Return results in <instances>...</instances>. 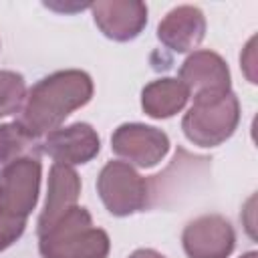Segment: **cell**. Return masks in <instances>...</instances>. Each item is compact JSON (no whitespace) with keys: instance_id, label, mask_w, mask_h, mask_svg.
Masks as SVG:
<instances>
[{"instance_id":"ba28073f","label":"cell","mask_w":258,"mask_h":258,"mask_svg":"<svg viewBox=\"0 0 258 258\" xmlns=\"http://www.w3.org/2000/svg\"><path fill=\"white\" fill-rule=\"evenodd\" d=\"M101 149V139L89 123H73L69 127H58L44 135L40 141V151L50 155L54 163L81 165L97 157Z\"/></svg>"},{"instance_id":"9a60e30c","label":"cell","mask_w":258,"mask_h":258,"mask_svg":"<svg viewBox=\"0 0 258 258\" xmlns=\"http://www.w3.org/2000/svg\"><path fill=\"white\" fill-rule=\"evenodd\" d=\"M26 99V83L20 73L0 71V117L14 115Z\"/></svg>"},{"instance_id":"8992f818","label":"cell","mask_w":258,"mask_h":258,"mask_svg":"<svg viewBox=\"0 0 258 258\" xmlns=\"http://www.w3.org/2000/svg\"><path fill=\"white\" fill-rule=\"evenodd\" d=\"M111 149L137 167L157 165L169 151V137L157 127L143 123H123L111 137Z\"/></svg>"},{"instance_id":"7c38bea8","label":"cell","mask_w":258,"mask_h":258,"mask_svg":"<svg viewBox=\"0 0 258 258\" xmlns=\"http://www.w3.org/2000/svg\"><path fill=\"white\" fill-rule=\"evenodd\" d=\"M206 36V18L198 6H177L157 26V38L175 52L194 50Z\"/></svg>"},{"instance_id":"52a82bcc","label":"cell","mask_w":258,"mask_h":258,"mask_svg":"<svg viewBox=\"0 0 258 258\" xmlns=\"http://www.w3.org/2000/svg\"><path fill=\"white\" fill-rule=\"evenodd\" d=\"M181 244L187 258H228L236 246V234L224 216L206 214L183 228Z\"/></svg>"},{"instance_id":"7a4b0ae2","label":"cell","mask_w":258,"mask_h":258,"mask_svg":"<svg viewBox=\"0 0 258 258\" xmlns=\"http://www.w3.org/2000/svg\"><path fill=\"white\" fill-rule=\"evenodd\" d=\"M42 165L38 157H22L0 171V252L10 248L26 228L38 202Z\"/></svg>"},{"instance_id":"3957f363","label":"cell","mask_w":258,"mask_h":258,"mask_svg":"<svg viewBox=\"0 0 258 258\" xmlns=\"http://www.w3.org/2000/svg\"><path fill=\"white\" fill-rule=\"evenodd\" d=\"M111 248L105 230L93 226L91 214L75 206L46 232L38 234L42 258H107Z\"/></svg>"},{"instance_id":"5b68a950","label":"cell","mask_w":258,"mask_h":258,"mask_svg":"<svg viewBox=\"0 0 258 258\" xmlns=\"http://www.w3.org/2000/svg\"><path fill=\"white\" fill-rule=\"evenodd\" d=\"M97 191L109 214L125 218L151 206L149 179L141 177L127 161H109L97 177Z\"/></svg>"},{"instance_id":"9c48e42d","label":"cell","mask_w":258,"mask_h":258,"mask_svg":"<svg viewBox=\"0 0 258 258\" xmlns=\"http://www.w3.org/2000/svg\"><path fill=\"white\" fill-rule=\"evenodd\" d=\"M89 8L93 10V18L99 30L117 42L137 38L147 24V6L137 0L93 2Z\"/></svg>"},{"instance_id":"e0dca14e","label":"cell","mask_w":258,"mask_h":258,"mask_svg":"<svg viewBox=\"0 0 258 258\" xmlns=\"http://www.w3.org/2000/svg\"><path fill=\"white\" fill-rule=\"evenodd\" d=\"M240 258H258V254H256V252H246V254L240 256Z\"/></svg>"},{"instance_id":"8fae6325","label":"cell","mask_w":258,"mask_h":258,"mask_svg":"<svg viewBox=\"0 0 258 258\" xmlns=\"http://www.w3.org/2000/svg\"><path fill=\"white\" fill-rule=\"evenodd\" d=\"M81 196V177L71 165L52 163L48 173L46 202L38 216L36 234L46 232L56 220H60L69 210H73Z\"/></svg>"},{"instance_id":"30bf717a","label":"cell","mask_w":258,"mask_h":258,"mask_svg":"<svg viewBox=\"0 0 258 258\" xmlns=\"http://www.w3.org/2000/svg\"><path fill=\"white\" fill-rule=\"evenodd\" d=\"M179 81L194 97L230 91L228 64L214 50H194L179 69Z\"/></svg>"},{"instance_id":"277c9868","label":"cell","mask_w":258,"mask_h":258,"mask_svg":"<svg viewBox=\"0 0 258 258\" xmlns=\"http://www.w3.org/2000/svg\"><path fill=\"white\" fill-rule=\"evenodd\" d=\"M240 121L238 97L228 93L194 97V105L181 119L183 135L200 147H216L230 139Z\"/></svg>"},{"instance_id":"4fadbf2b","label":"cell","mask_w":258,"mask_h":258,"mask_svg":"<svg viewBox=\"0 0 258 258\" xmlns=\"http://www.w3.org/2000/svg\"><path fill=\"white\" fill-rule=\"evenodd\" d=\"M189 99L187 89L179 79H157L141 91V107L153 119H167L179 113Z\"/></svg>"},{"instance_id":"6da1fadb","label":"cell","mask_w":258,"mask_h":258,"mask_svg":"<svg viewBox=\"0 0 258 258\" xmlns=\"http://www.w3.org/2000/svg\"><path fill=\"white\" fill-rule=\"evenodd\" d=\"M93 97V81L85 71H56L40 79L24 99L18 123L36 139L58 129L64 119Z\"/></svg>"},{"instance_id":"2e32d148","label":"cell","mask_w":258,"mask_h":258,"mask_svg":"<svg viewBox=\"0 0 258 258\" xmlns=\"http://www.w3.org/2000/svg\"><path fill=\"white\" fill-rule=\"evenodd\" d=\"M129 258H165V256H161L159 252H155V250H151V248H139V250H135Z\"/></svg>"},{"instance_id":"5bb4252c","label":"cell","mask_w":258,"mask_h":258,"mask_svg":"<svg viewBox=\"0 0 258 258\" xmlns=\"http://www.w3.org/2000/svg\"><path fill=\"white\" fill-rule=\"evenodd\" d=\"M40 141L30 135L18 121L0 125V171L16 159L38 157Z\"/></svg>"}]
</instances>
